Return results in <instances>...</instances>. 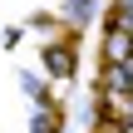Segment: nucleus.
<instances>
[{
    "mask_svg": "<svg viewBox=\"0 0 133 133\" xmlns=\"http://www.w3.org/2000/svg\"><path fill=\"white\" fill-rule=\"evenodd\" d=\"M118 10H128V15H133V0H118Z\"/></svg>",
    "mask_w": 133,
    "mask_h": 133,
    "instance_id": "1",
    "label": "nucleus"
}]
</instances>
